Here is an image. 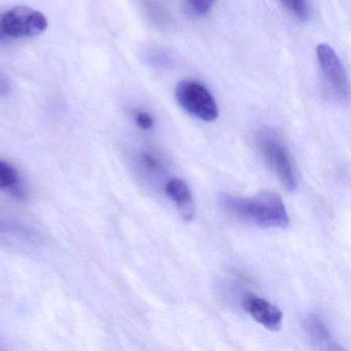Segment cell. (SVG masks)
<instances>
[{"label": "cell", "mask_w": 351, "mask_h": 351, "mask_svg": "<svg viewBox=\"0 0 351 351\" xmlns=\"http://www.w3.org/2000/svg\"><path fill=\"white\" fill-rule=\"evenodd\" d=\"M304 328L314 342L324 345L326 348L336 349L330 330L317 315H308L304 320Z\"/></svg>", "instance_id": "cell-8"}, {"label": "cell", "mask_w": 351, "mask_h": 351, "mask_svg": "<svg viewBox=\"0 0 351 351\" xmlns=\"http://www.w3.org/2000/svg\"><path fill=\"white\" fill-rule=\"evenodd\" d=\"M258 147L269 168L278 178L283 188L293 192L298 188L295 165L285 143L272 133L264 132L258 137Z\"/></svg>", "instance_id": "cell-3"}, {"label": "cell", "mask_w": 351, "mask_h": 351, "mask_svg": "<svg viewBox=\"0 0 351 351\" xmlns=\"http://www.w3.org/2000/svg\"><path fill=\"white\" fill-rule=\"evenodd\" d=\"M243 308L256 322L271 332H277L282 326L281 310L263 298L248 295L244 299Z\"/></svg>", "instance_id": "cell-6"}, {"label": "cell", "mask_w": 351, "mask_h": 351, "mask_svg": "<svg viewBox=\"0 0 351 351\" xmlns=\"http://www.w3.org/2000/svg\"><path fill=\"white\" fill-rule=\"evenodd\" d=\"M280 3L301 21L309 19V8L306 0H280Z\"/></svg>", "instance_id": "cell-10"}, {"label": "cell", "mask_w": 351, "mask_h": 351, "mask_svg": "<svg viewBox=\"0 0 351 351\" xmlns=\"http://www.w3.org/2000/svg\"><path fill=\"white\" fill-rule=\"evenodd\" d=\"M48 20L40 12L17 7L0 15V40L34 38L46 32Z\"/></svg>", "instance_id": "cell-2"}, {"label": "cell", "mask_w": 351, "mask_h": 351, "mask_svg": "<svg viewBox=\"0 0 351 351\" xmlns=\"http://www.w3.org/2000/svg\"><path fill=\"white\" fill-rule=\"evenodd\" d=\"M219 202L232 217L256 227L285 229L289 225L287 208L276 193L266 191L250 198L221 194Z\"/></svg>", "instance_id": "cell-1"}, {"label": "cell", "mask_w": 351, "mask_h": 351, "mask_svg": "<svg viewBox=\"0 0 351 351\" xmlns=\"http://www.w3.org/2000/svg\"><path fill=\"white\" fill-rule=\"evenodd\" d=\"M12 91L11 82L5 73L0 71V97H7Z\"/></svg>", "instance_id": "cell-13"}, {"label": "cell", "mask_w": 351, "mask_h": 351, "mask_svg": "<svg viewBox=\"0 0 351 351\" xmlns=\"http://www.w3.org/2000/svg\"><path fill=\"white\" fill-rule=\"evenodd\" d=\"M316 56L322 75L334 95L343 101L348 99V77L338 55L330 46L322 44L316 49Z\"/></svg>", "instance_id": "cell-5"}, {"label": "cell", "mask_w": 351, "mask_h": 351, "mask_svg": "<svg viewBox=\"0 0 351 351\" xmlns=\"http://www.w3.org/2000/svg\"><path fill=\"white\" fill-rule=\"evenodd\" d=\"M165 193L178 208L184 221H193L196 213L192 192L186 182L180 178H172L165 186Z\"/></svg>", "instance_id": "cell-7"}, {"label": "cell", "mask_w": 351, "mask_h": 351, "mask_svg": "<svg viewBox=\"0 0 351 351\" xmlns=\"http://www.w3.org/2000/svg\"><path fill=\"white\" fill-rule=\"evenodd\" d=\"M135 122H136L137 126L143 130H149L155 124L153 117L145 112H138L135 114Z\"/></svg>", "instance_id": "cell-11"}, {"label": "cell", "mask_w": 351, "mask_h": 351, "mask_svg": "<svg viewBox=\"0 0 351 351\" xmlns=\"http://www.w3.org/2000/svg\"><path fill=\"white\" fill-rule=\"evenodd\" d=\"M16 230H21L20 228L14 227L11 223H7L5 221H0V235H5V234H14Z\"/></svg>", "instance_id": "cell-14"}, {"label": "cell", "mask_w": 351, "mask_h": 351, "mask_svg": "<svg viewBox=\"0 0 351 351\" xmlns=\"http://www.w3.org/2000/svg\"><path fill=\"white\" fill-rule=\"evenodd\" d=\"M176 98L186 112L205 122L219 117V108L210 92L194 81H182L176 86Z\"/></svg>", "instance_id": "cell-4"}, {"label": "cell", "mask_w": 351, "mask_h": 351, "mask_svg": "<svg viewBox=\"0 0 351 351\" xmlns=\"http://www.w3.org/2000/svg\"><path fill=\"white\" fill-rule=\"evenodd\" d=\"M21 184L17 169L7 162L0 161V190L12 191L22 196Z\"/></svg>", "instance_id": "cell-9"}, {"label": "cell", "mask_w": 351, "mask_h": 351, "mask_svg": "<svg viewBox=\"0 0 351 351\" xmlns=\"http://www.w3.org/2000/svg\"><path fill=\"white\" fill-rule=\"evenodd\" d=\"M143 160L152 169H158V168H159V162H158V160L156 159L154 156L149 155V154L147 153L143 154Z\"/></svg>", "instance_id": "cell-15"}, {"label": "cell", "mask_w": 351, "mask_h": 351, "mask_svg": "<svg viewBox=\"0 0 351 351\" xmlns=\"http://www.w3.org/2000/svg\"><path fill=\"white\" fill-rule=\"evenodd\" d=\"M188 1L197 13L205 15L210 11L215 0H188Z\"/></svg>", "instance_id": "cell-12"}]
</instances>
